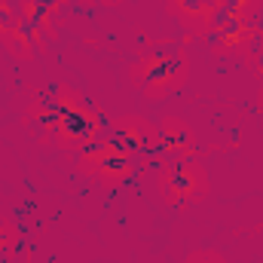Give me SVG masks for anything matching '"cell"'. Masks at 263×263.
Masks as SVG:
<instances>
[{
    "mask_svg": "<svg viewBox=\"0 0 263 263\" xmlns=\"http://www.w3.org/2000/svg\"><path fill=\"white\" fill-rule=\"evenodd\" d=\"M156 190H159L165 205H172L175 211H187V208L199 205L211 190L208 168L199 159H184V162L162 165L159 175H156Z\"/></svg>",
    "mask_w": 263,
    "mask_h": 263,
    "instance_id": "cell-3",
    "label": "cell"
},
{
    "mask_svg": "<svg viewBox=\"0 0 263 263\" xmlns=\"http://www.w3.org/2000/svg\"><path fill=\"white\" fill-rule=\"evenodd\" d=\"M220 18H257V12L263 9V0H217Z\"/></svg>",
    "mask_w": 263,
    "mask_h": 263,
    "instance_id": "cell-12",
    "label": "cell"
},
{
    "mask_svg": "<svg viewBox=\"0 0 263 263\" xmlns=\"http://www.w3.org/2000/svg\"><path fill=\"white\" fill-rule=\"evenodd\" d=\"M196 153V132L187 120L181 117H162L156 126V144L150 150V156L159 165H172V162H184L193 159Z\"/></svg>",
    "mask_w": 263,
    "mask_h": 263,
    "instance_id": "cell-7",
    "label": "cell"
},
{
    "mask_svg": "<svg viewBox=\"0 0 263 263\" xmlns=\"http://www.w3.org/2000/svg\"><path fill=\"white\" fill-rule=\"evenodd\" d=\"M62 9H65L62 0H18V12H22V18H28L31 25H37L49 40L59 37V34H55V18H59Z\"/></svg>",
    "mask_w": 263,
    "mask_h": 263,
    "instance_id": "cell-11",
    "label": "cell"
},
{
    "mask_svg": "<svg viewBox=\"0 0 263 263\" xmlns=\"http://www.w3.org/2000/svg\"><path fill=\"white\" fill-rule=\"evenodd\" d=\"M18 0L15 3H0V43L6 40V34L12 31V25L18 22Z\"/></svg>",
    "mask_w": 263,
    "mask_h": 263,
    "instance_id": "cell-14",
    "label": "cell"
},
{
    "mask_svg": "<svg viewBox=\"0 0 263 263\" xmlns=\"http://www.w3.org/2000/svg\"><path fill=\"white\" fill-rule=\"evenodd\" d=\"M165 12L193 37H208L220 18L217 0H165Z\"/></svg>",
    "mask_w": 263,
    "mask_h": 263,
    "instance_id": "cell-9",
    "label": "cell"
},
{
    "mask_svg": "<svg viewBox=\"0 0 263 263\" xmlns=\"http://www.w3.org/2000/svg\"><path fill=\"white\" fill-rule=\"evenodd\" d=\"M104 135H107V120L95 107L83 104V107H77L65 123L55 129L49 144L59 147V150H65V153H83V150L101 144Z\"/></svg>",
    "mask_w": 263,
    "mask_h": 263,
    "instance_id": "cell-5",
    "label": "cell"
},
{
    "mask_svg": "<svg viewBox=\"0 0 263 263\" xmlns=\"http://www.w3.org/2000/svg\"><path fill=\"white\" fill-rule=\"evenodd\" d=\"M83 104H86V98L73 86H65V83L49 86V89L31 95V101L25 104V114H22V126L28 129L31 138L49 144L55 129L65 123L77 107H83Z\"/></svg>",
    "mask_w": 263,
    "mask_h": 263,
    "instance_id": "cell-2",
    "label": "cell"
},
{
    "mask_svg": "<svg viewBox=\"0 0 263 263\" xmlns=\"http://www.w3.org/2000/svg\"><path fill=\"white\" fill-rule=\"evenodd\" d=\"M77 172L83 178L95 181L101 190H120L135 175V156L117 150L107 141H101V144L77 153Z\"/></svg>",
    "mask_w": 263,
    "mask_h": 263,
    "instance_id": "cell-4",
    "label": "cell"
},
{
    "mask_svg": "<svg viewBox=\"0 0 263 263\" xmlns=\"http://www.w3.org/2000/svg\"><path fill=\"white\" fill-rule=\"evenodd\" d=\"M104 141L114 144L117 150L129 153V156H150V150L156 144V126L147 117L126 114V117H117L107 123Z\"/></svg>",
    "mask_w": 263,
    "mask_h": 263,
    "instance_id": "cell-8",
    "label": "cell"
},
{
    "mask_svg": "<svg viewBox=\"0 0 263 263\" xmlns=\"http://www.w3.org/2000/svg\"><path fill=\"white\" fill-rule=\"evenodd\" d=\"M18 227L9 220V217H3L0 214V263H9L15 257V251H18Z\"/></svg>",
    "mask_w": 263,
    "mask_h": 263,
    "instance_id": "cell-13",
    "label": "cell"
},
{
    "mask_svg": "<svg viewBox=\"0 0 263 263\" xmlns=\"http://www.w3.org/2000/svg\"><path fill=\"white\" fill-rule=\"evenodd\" d=\"M3 46H6V52H9L12 59H18V62H31L34 55H43V52H46L49 37H46L37 25H31L28 18L18 15V22H15L12 31L6 34Z\"/></svg>",
    "mask_w": 263,
    "mask_h": 263,
    "instance_id": "cell-10",
    "label": "cell"
},
{
    "mask_svg": "<svg viewBox=\"0 0 263 263\" xmlns=\"http://www.w3.org/2000/svg\"><path fill=\"white\" fill-rule=\"evenodd\" d=\"M0 3H15V0H0Z\"/></svg>",
    "mask_w": 263,
    "mask_h": 263,
    "instance_id": "cell-18",
    "label": "cell"
},
{
    "mask_svg": "<svg viewBox=\"0 0 263 263\" xmlns=\"http://www.w3.org/2000/svg\"><path fill=\"white\" fill-rule=\"evenodd\" d=\"M89 3H104V6H120L123 0H89Z\"/></svg>",
    "mask_w": 263,
    "mask_h": 263,
    "instance_id": "cell-16",
    "label": "cell"
},
{
    "mask_svg": "<svg viewBox=\"0 0 263 263\" xmlns=\"http://www.w3.org/2000/svg\"><path fill=\"white\" fill-rule=\"evenodd\" d=\"M211 37V52L220 59H251L260 43V25L254 18H217Z\"/></svg>",
    "mask_w": 263,
    "mask_h": 263,
    "instance_id": "cell-6",
    "label": "cell"
},
{
    "mask_svg": "<svg viewBox=\"0 0 263 263\" xmlns=\"http://www.w3.org/2000/svg\"><path fill=\"white\" fill-rule=\"evenodd\" d=\"M62 3H65V6H67V3H70V0H62Z\"/></svg>",
    "mask_w": 263,
    "mask_h": 263,
    "instance_id": "cell-19",
    "label": "cell"
},
{
    "mask_svg": "<svg viewBox=\"0 0 263 263\" xmlns=\"http://www.w3.org/2000/svg\"><path fill=\"white\" fill-rule=\"evenodd\" d=\"M257 114H260V120H263V89H260V95H257Z\"/></svg>",
    "mask_w": 263,
    "mask_h": 263,
    "instance_id": "cell-17",
    "label": "cell"
},
{
    "mask_svg": "<svg viewBox=\"0 0 263 263\" xmlns=\"http://www.w3.org/2000/svg\"><path fill=\"white\" fill-rule=\"evenodd\" d=\"M129 80L147 101H162L190 83V55L178 40H159L135 59Z\"/></svg>",
    "mask_w": 263,
    "mask_h": 263,
    "instance_id": "cell-1",
    "label": "cell"
},
{
    "mask_svg": "<svg viewBox=\"0 0 263 263\" xmlns=\"http://www.w3.org/2000/svg\"><path fill=\"white\" fill-rule=\"evenodd\" d=\"M184 263H227V260H223L217 251H211V248H193Z\"/></svg>",
    "mask_w": 263,
    "mask_h": 263,
    "instance_id": "cell-15",
    "label": "cell"
}]
</instances>
